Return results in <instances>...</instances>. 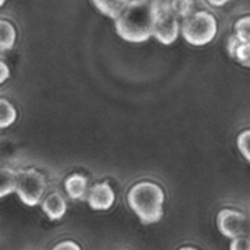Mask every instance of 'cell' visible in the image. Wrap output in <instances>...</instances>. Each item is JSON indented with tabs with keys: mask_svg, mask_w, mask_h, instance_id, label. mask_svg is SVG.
Returning a JSON list of instances; mask_svg holds the SVG:
<instances>
[{
	"mask_svg": "<svg viewBox=\"0 0 250 250\" xmlns=\"http://www.w3.org/2000/svg\"><path fill=\"white\" fill-rule=\"evenodd\" d=\"M176 12L171 9L168 0H155V18H154V28L152 35L161 44H173L180 31V25L177 21Z\"/></svg>",
	"mask_w": 250,
	"mask_h": 250,
	"instance_id": "obj_4",
	"label": "cell"
},
{
	"mask_svg": "<svg viewBox=\"0 0 250 250\" xmlns=\"http://www.w3.org/2000/svg\"><path fill=\"white\" fill-rule=\"evenodd\" d=\"M95 7L105 16L117 19L129 4V0H92Z\"/></svg>",
	"mask_w": 250,
	"mask_h": 250,
	"instance_id": "obj_10",
	"label": "cell"
},
{
	"mask_svg": "<svg viewBox=\"0 0 250 250\" xmlns=\"http://www.w3.org/2000/svg\"><path fill=\"white\" fill-rule=\"evenodd\" d=\"M0 105H1L0 127L1 129H6V127H9L10 125L15 123V120H16V110H15V107L6 98H1L0 100Z\"/></svg>",
	"mask_w": 250,
	"mask_h": 250,
	"instance_id": "obj_13",
	"label": "cell"
},
{
	"mask_svg": "<svg viewBox=\"0 0 250 250\" xmlns=\"http://www.w3.org/2000/svg\"><path fill=\"white\" fill-rule=\"evenodd\" d=\"M42 211L50 220H60L67 211V204L64 198L59 192L50 193L44 201H42Z\"/></svg>",
	"mask_w": 250,
	"mask_h": 250,
	"instance_id": "obj_8",
	"label": "cell"
},
{
	"mask_svg": "<svg viewBox=\"0 0 250 250\" xmlns=\"http://www.w3.org/2000/svg\"><path fill=\"white\" fill-rule=\"evenodd\" d=\"M4 3H6V0H1V1H0V6H3Z\"/></svg>",
	"mask_w": 250,
	"mask_h": 250,
	"instance_id": "obj_23",
	"label": "cell"
},
{
	"mask_svg": "<svg viewBox=\"0 0 250 250\" xmlns=\"http://www.w3.org/2000/svg\"><path fill=\"white\" fill-rule=\"evenodd\" d=\"M234 29H236V35H237V38H239L242 42H249L250 41V16H243V18H240V19L236 22Z\"/></svg>",
	"mask_w": 250,
	"mask_h": 250,
	"instance_id": "obj_15",
	"label": "cell"
},
{
	"mask_svg": "<svg viewBox=\"0 0 250 250\" xmlns=\"http://www.w3.org/2000/svg\"><path fill=\"white\" fill-rule=\"evenodd\" d=\"M218 230L223 236L229 239H236L239 236L250 233V220L242 212L234 209H221L217 218Z\"/></svg>",
	"mask_w": 250,
	"mask_h": 250,
	"instance_id": "obj_6",
	"label": "cell"
},
{
	"mask_svg": "<svg viewBox=\"0 0 250 250\" xmlns=\"http://www.w3.org/2000/svg\"><path fill=\"white\" fill-rule=\"evenodd\" d=\"M164 192L152 182H139L127 193V204L144 224L158 223L163 217Z\"/></svg>",
	"mask_w": 250,
	"mask_h": 250,
	"instance_id": "obj_2",
	"label": "cell"
},
{
	"mask_svg": "<svg viewBox=\"0 0 250 250\" xmlns=\"http://www.w3.org/2000/svg\"><path fill=\"white\" fill-rule=\"evenodd\" d=\"M60 249H81L79 245L73 243V242H62V243H57L54 246V250H60Z\"/></svg>",
	"mask_w": 250,
	"mask_h": 250,
	"instance_id": "obj_20",
	"label": "cell"
},
{
	"mask_svg": "<svg viewBox=\"0 0 250 250\" xmlns=\"http://www.w3.org/2000/svg\"><path fill=\"white\" fill-rule=\"evenodd\" d=\"M155 0H129V4L116 19L119 37L129 42H144L152 35Z\"/></svg>",
	"mask_w": 250,
	"mask_h": 250,
	"instance_id": "obj_1",
	"label": "cell"
},
{
	"mask_svg": "<svg viewBox=\"0 0 250 250\" xmlns=\"http://www.w3.org/2000/svg\"><path fill=\"white\" fill-rule=\"evenodd\" d=\"M209 4H212V6H224V4H227L229 1H231V0H207Z\"/></svg>",
	"mask_w": 250,
	"mask_h": 250,
	"instance_id": "obj_22",
	"label": "cell"
},
{
	"mask_svg": "<svg viewBox=\"0 0 250 250\" xmlns=\"http://www.w3.org/2000/svg\"><path fill=\"white\" fill-rule=\"evenodd\" d=\"M218 31L217 19L212 13L201 10L188 18L182 23V34L185 40L192 45H205L209 44Z\"/></svg>",
	"mask_w": 250,
	"mask_h": 250,
	"instance_id": "obj_3",
	"label": "cell"
},
{
	"mask_svg": "<svg viewBox=\"0 0 250 250\" xmlns=\"http://www.w3.org/2000/svg\"><path fill=\"white\" fill-rule=\"evenodd\" d=\"M170 1V6L171 9L176 12V15L179 18H188L192 15V10H193V0H168Z\"/></svg>",
	"mask_w": 250,
	"mask_h": 250,
	"instance_id": "obj_14",
	"label": "cell"
},
{
	"mask_svg": "<svg viewBox=\"0 0 250 250\" xmlns=\"http://www.w3.org/2000/svg\"><path fill=\"white\" fill-rule=\"evenodd\" d=\"M0 28H1L0 48H1V51H7V50H10V48L15 45V41H16V31H15V26H13L9 21H6V19H1Z\"/></svg>",
	"mask_w": 250,
	"mask_h": 250,
	"instance_id": "obj_11",
	"label": "cell"
},
{
	"mask_svg": "<svg viewBox=\"0 0 250 250\" xmlns=\"http://www.w3.org/2000/svg\"><path fill=\"white\" fill-rule=\"evenodd\" d=\"M242 44V41L237 38V35H233V37H230V40H229V51H230V56H236V51H237V48H239V45Z\"/></svg>",
	"mask_w": 250,
	"mask_h": 250,
	"instance_id": "obj_19",
	"label": "cell"
},
{
	"mask_svg": "<svg viewBox=\"0 0 250 250\" xmlns=\"http://www.w3.org/2000/svg\"><path fill=\"white\" fill-rule=\"evenodd\" d=\"M243 66L250 67V41L249 42H242L236 51V56H234Z\"/></svg>",
	"mask_w": 250,
	"mask_h": 250,
	"instance_id": "obj_17",
	"label": "cell"
},
{
	"mask_svg": "<svg viewBox=\"0 0 250 250\" xmlns=\"http://www.w3.org/2000/svg\"><path fill=\"white\" fill-rule=\"evenodd\" d=\"M0 67H1V76H0V82H4L7 78H9V67L4 62L0 63Z\"/></svg>",
	"mask_w": 250,
	"mask_h": 250,
	"instance_id": "obj_21",
	"label": "cell"
},
{
	"mask_svg": "<svg viewBox=\"0 0 250 250\" xmlns=\"http://www.w3.org/2000/svg\"><path fill=\"white\" fill-rule=\"evenodd\" d=\"M237 146L242 152V155L250 163V129L245 130L237 138Z\"/></svg>",
	"mask_w": 250,
	"mask_h": 250,
	"instance_id": "obj_16",
	"label": "cell"
},
{
	"mask_svg": "<svg viewBox=\"0 0 250 250\" xmlns=\"http://www.w3.org/2000/svg\"><path fill=\"white\" fill-rule=\"evenodd\" d=\"M64 188L70 199H82L88 189V179L82 174H72L66 179Z\"/></svg>",
	"mask_w": 250,
	"mask_h": 250,
	"instance_id": "obj_9",
	"label": "cell"
},
{
	"mask_svg": "<svg viewBox=\"0 0 250 250\" xmlns=\"http://www.w3.org/2000/svg\"><path fill=\"white\" fill-rule=\"evenodd\" d=\"M116 193L108 183H97L89 190L88 204L95 211H107L114 205Z\"/></svg>",
	"mask_w": 250,
	"mask_h": 250,
	"instance_id": "obj_7",
	"label": "cell"
},
{
	"mask_svg": "<svg viewBox=\"0 0 250 250\" xmlns=\"http://www.w3.org/2000/svg\"><path fill=\"white\" fill-rule=\"evenodd\" d=\"M18 186V174L3 168L1 170V188H0V198H4L6 195L16 192Z\"/></svg>",
	"mask_w": 250,
	"mask_h": 250,
	"instance_id": "obj_12",
	"label": "cell"
},
{
	"mask_svg": "<svg viewBox=\"0 0 250 250\" xmlns=\"http://www.w3.org/2000/svg\"><path fill=\"white\" fill-rule=\"evenodd\" d=\"M45 188H47L45 179L37 170L29 168L18 174L16 193L19 199L28 207H35L41 202Z\"/></svg>",
	"mask_w": 250,
	"mask_h": 250,
	"instance_id": "obj_5",
	"label": "cell"
},
{
	"mask_svg": "<svg viewBox=\"0 0 250 250\" xmlns=\"http://www.w3.org/2000/svg\"><path fill=\"white\" fill-rule=\"evenodd\" d=\"M230 248L233 250H250V233L233 239Z\"/></svg>",
	"mask_w": 250,
	"mask_h": 250,
	"instance_id": "obj_18",
	"label": "cell"
}]
</instances>
